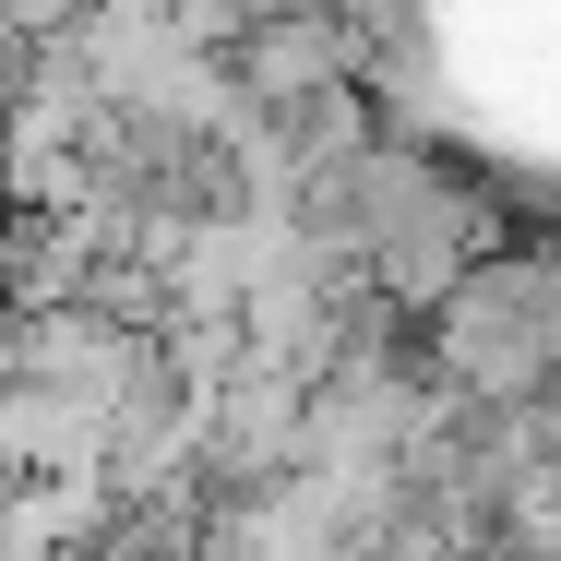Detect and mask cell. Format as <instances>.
<instances>
[{
    "label": "cell",
    "instance_id": "cell-1",
    "mask_svg": "<svg viewBox=\"0 0 561 561\" xmlns=\"http://www.w3.org/2000/svg\"><path fill=\"white\" fill-rule=\"evenodd\" d=\"M431 382L466 394V407H502V394H550V358H561V275L538 251H478L431 299Z\"/></svg>",
    "mask_w": 561,
    "mask_h": 561
},
{
    "label": "cell",
    "instance_id": "cell-2",
    "mask_svg": "<svg viewBox=\"0 0 561 561\" xmlns=\"http://www.w3.org/2000/svg\"><path fill=\"white\" fill-rule=\"evenodd\" d=\"M346 72H370V48H358V24L346 12H251L239 36H227V84L251 96V108H299V96H323Z\"/></svg>",
    "mask_w": 561,
    "mask_h": 561
},
{
    "label": "cell",
    "instance_id": "cell-3",
    "mask_svg": "<svg viewBox=\"0 0 561 561\" xmlns=\"http://www.w3.org/2000/svg\"><path fill=\"white\" fill-rule=\"evenodd\" d=\"M0 382H12V311H0Z\"/></svg>",
    "mask_w": 561,
    "mask_h": 561
}]
</instances>
